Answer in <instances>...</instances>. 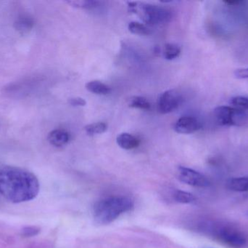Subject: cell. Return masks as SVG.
Here are the masks:
<instances>
[{"mask_svg": "<svg viewBox=\"0 0 248 248\" xmlns=\"http://www.w3.org/2000/svg\"><path fill=\"white\" fill-rule=\"evenodd\" d=\"M182 102V95L177 90H166L157 99V111L162 115H167L177 109Z\"/></svg>", "mask_w": 248, "mask_h": 248, "instance_id": "5b68a950", "label": "cell"}, {"mask_svg": "<svg viewBox=\"0 0 248 248\" xmlns=\"http://www.w3.org/2000/svg\"><path fill=\"white\" fill-rule=\"evenodd\" d=\"M181 53V48L177 44L168 43L164 46L163 56L168 61L176 59Z\"/></svg>", "mask_w": 248, "mask_h": 248, "instance_id": "5bb4252c", "label": "cell"}, {"mask_svg": "<svg viewBox=\"0 0 248 248\" xmlns=\"http://www.w3.org/2000/svg\"><path fill=\"white\" fill-rule=\"evenodd\" d=\"M178 177L183 183L195 187L205 188L211 185L209 180L202 173L182 166L178 169Z\"/></svg>", "mask_w": 248, "mask_h": 248, "instance_id": "52a82bcc", "label": "cell"}, {"mask_svg": "<svg viewBox=\"0 0 248 248\" xmlns=\"http://www.w3.org/2000/svg\"></svg>", "mask_w": 248, "mask_h": 248, "instance_id": "d4e9b609", "label": "cell"}, {"mask_svg": "<svg viewBox=\"0 0 248 248\" xmlns=\"http://www.w3.org/2000/svg\"><path fill=\"white\" fill-rule=\"evenodd\" d=\"M175 200L179 203L189 204L192 203L195 200V197L189 192L184 191H176L173 195Z\"/></svg>", "mask_w": 248, "mask_h": 248, "instance_id": "ac0fdd59", "label": "cell"}, {"mask_svg": "<svg viewBox=\"0 0 248 248\" xmlns=\"http://www.w3.org/2000/svg\"><path fill=\"white\" fill-rule=\"evenodd\" d=\"M17 29L18 30L28 31L33 26V21L30 18L27 17H23V18L19 19L18 21L17 22Z\"/></svg>", "mask_w": 248, "mask_h": 248, "instance_id": "ffe728a7", "label": "cell"}, {"mask_svg": "<svg viewBox=\"0 0 248 248\" xmlns=\"http://www.w3.org/2000/svg\"><path fill=\"white\" fill-rule=\"evenodd\" d=\"M71 7L83 10H92L99 7L100 1L94 0H71L67 1Z\"/></svg>", "mask_w": 248, "mask_h": 248, "instance_id": "9a60e30c", "label": "cell"}, {"mask_svg": "<svg viewBox=\"0 0 248 248\" xmlns=\"http://www.w3.org/2000/svg\"><path fill=\"white\" fill-rule=\"evenodd\" d=\"M134 202L127 197H111L96 202L93 207V216L96 222L109 224L121 215L131 211Z\"/></svg>", "mask_w": 248, "mask_h": 248, "instance_id": "7a4b0ae2", "label": "cell"}, {"mask_svg": "<svg viewBox=\"0 0 248 248\" xmlns=\"http://www.w3.org/2000/svg\"><path fill=\"white\" fill-rule=\"evenodd\" d=\"M107 124L103 122L90 124V125H87V126L84 128V131H85L86 133L90 135V136L104 133V132L107 131Z\"/></svg>", "mask_w": 248, "mask_h": 248, "instance_id": "2e32d148", "label": "cell"}, {"mask_svg": "<svg viewBox=\"0 0 248 248\" xmlns=\"http://www.w3.org/2000/svg\"><path fill=\"white\" fill-rule=\"evenodd\" d=\"M47 139L49 144L54 147H63L70 141V134L65 130H54L49 132Z\"/></svg>", "mask_w": 248, "mask_h": 248, "instance_id": "9c48e42d", "label": "cell"}, {"mask_svg": "<svg viewBox=\"0 0 248 248\" xmlns=\"http://www.w3.org/2000/svg\"><path fill=\"white\" fill-rule=\"evenodd\" d=\"M85 87L89 92L96 95L106 96V95L110 94L112 92V89L110 86L107 85L98 80L89 82L86 84Z\"/></svg>", "mask_w": 248, "mask_h": 248, "instance_id": "8fae6325", "label": "cell"}, {"mask_svg": "<svg viewBox=\"0 0 248 248\" xmlns=\"http://www.w3.org/2000/svg\"><path fill=\"white\" fill-rule=\"evenodd\" d=\"M118 145L125 150L134 149L140 145V140L131 134L123 132L118 135L116 138Z\"/></svg>", "mask_w": 248, "mask_h": 248, "instance_id": "30bf717a", "label": "cell"}, {"mask_svg": "<svg viewBox=\"0 0 248 248\" xmlns=\"http://www.w3.org/2000/svg\"><path fill=\"white\" fill-rule=\"evenodd\" d=\"M39 231L40 230L36 227H25L23 230V235L24 237H33V236L37 235Z\"/></svg>", "mask_w": 248, "mask_h": 248, "instance_id": "44dd1931", "label": "cell"}, {"mask_svg": "<svg viewBox=\"0 0 248 248\" xmlns=\"http://www.w3.org/2000/svg\"><path fill=\"white\" fill-rule=\"evenodd\" d=\"M68 103L71 106L78 107V106H85L87 105V101L82 98L76 97L70 99Z\"/></svg>", "mask_w": 248, "mask_h": 248, "instance_id": "7402d4cb", "label": "cell"}, {"mask_svg": "<svg viewBox=\"0 0 248 248\" xmlns=\"http://www.w3.org/2000/svg\"><path fill=\"white\" fill-rule=\"evenodd\" d=\"M40 185L31 172L16 167L0 169V194L13 203L29 202L37 197Z\"/></svg>", "mask_w": 248, "mask_h": 248, "instance_id": "6da1fadb", "label": "cell"}, {"mask_svg": "<svg viewBox=\"0 0 248 248\" xmlns=\"http://www.w3.org/2000/svg\"><path fill=\"white\" fill-rule=\"evenodd\" d=\"M248 112L226 106H218L214 111L216 122L221 126L243 125L247 119Z\"/></svg>", "mask_w": 248, "mask_h": 248, "instance_id": "277c9868", "label": "cell"}, {"mask_svg": "<svg viewBox=\"0 0 248 248\" xmlns=\"http://www.w3.org/2000/svg\"><path fill=\"white\" fill-rule=\"evenodd\" d=\"M202 127L201 121L192 116H185L179 118L173 125L175 132L180 134H191L199 131Z\"/></svg>", "mask_w": 248, "mask_h": 248, "instance_id": "ba28073f", "label": "cell"}, {"mask_svg": "<svg viewBox=\"0 0 248 248\" xmlns=\"http://www.w3.org/2000/svg\"><path fill=\"white\" fill-rule=\"evenodd\" d=\"M227 187L234 192H244L248 191V177L234 178L227 182Z\"/></svg>", "mask_w": 248, "mask_h": 248, "instance_id": "7c38bea8", "label": "cell"}, {"mask_svg": "<svg viewBox=\"0 0 248 248\" xmlns=\"http://www.w3.org/2000/svg\"><path fill=\"white\" fill-rule=\"evenodd\" d=\"M128 29L131 33H134V34L147 36V35H150L152 33L151 29H150L147 25L137 21L130 22L128 23Z\"/></svg>", "mask_w": 248, "mask_h": 248, "instance_id": "4fadbf2b", "label": "cell"}, {"mask_svg": "<svg viewBox=\"0 0 248 248\" xmlns=\"http://www.w3.org/2000/svg\"><path fill=\"white\" fill-rule=\"evenodd\" d=\"M240 1H224L225 4H230V5H234V4H238L241 3Z\"/></svg>", "mask_w": 248, "mask_h": 248, "instance_id": "cb8c5ba5", "label": "cell"}, {"mask_svg": "<svg viewBox=\"0 0 248 248\" xmlns=\"http://www.w3.org/2000/svg\"><path fill=\"white\" fill-rule=\"evenodd\" d=\"M128 106L134 109H141V110H149L151 108L149 100L142 96H133L129 99Z\"/></svg>", "mask_w": 248, "mask_h": 248, "instance_id": "e0dca14e", "label": "cell"}, {"mask_svg": "<svg viewBox=\"0 0 248 248\" xmlns=\"http://www.w3.org/2000/svg\"><path fill=\"white\" fill-rule=\"evenodd\" d=\"M234 75L237 79H248V68H239L236 70Z\"/></svg>", "mask_w": 248, "mask_h": 248, "instance_id": "603a6c76", "label": "cell"}, {"mask_svg": "<svg viewBox=\"0 0 248 248\" xmlns=\"http://www.w3.org/2000/svg\"><path fill=\"white\" fill-rule=\"evenodd\" d=\"M217 237L223 243L234 248L243 247L247 238L240 230L231 227H222L217 230Z\"/></svg>", "mask_w": 248, "mask_h": 248, "instance_id": "8992f818", "label": "cell"}, {"mask_svg": "<svg viewBox=\"0 0 248 248\" xmlns=\"http://www.w3.org/2000/svg\"><path fill=\"white\" fill-rule=\"evenodd\" d=\"M128 10L148 26H158L169 23L173 17L172 12L163 6L141 1H128Z\"/></svg>", "mask_w": 248, "mask_h": 248, "instance_id": "3957f363", "label": "cell"}, {"mask_svg": "<svg viewBox=\"0 0 248 248\" xmlns=\"http://www.w3.org/2000/svg\"><path fill=\"white\" fill-rule=\"evenodd\" d=\"M230 103L236 109L248 112V98L243 96H237L230 100Z\"/></svg>", "mask_w": 248, "mask_h": 248, "instance_id": "d6986e66", "label": "cell"}]
</instances>
